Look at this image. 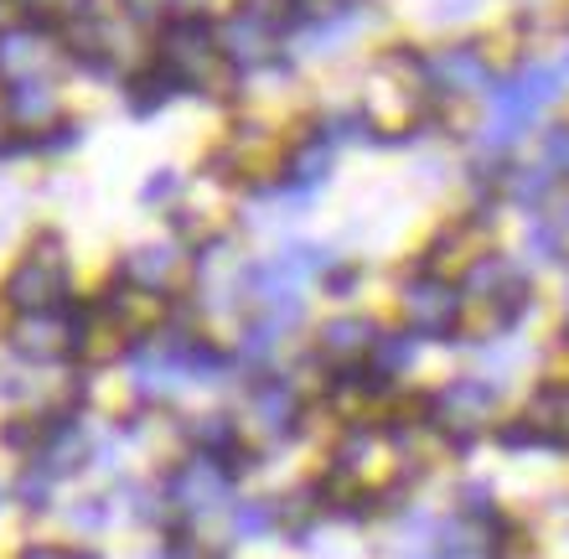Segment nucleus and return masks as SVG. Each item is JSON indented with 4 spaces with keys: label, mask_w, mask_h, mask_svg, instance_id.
I'll return each instance as SVG.
<instances>
[{
    "label": "nucleus",
    "mask_w": 569,
    "mask_h": 559,
    "mask_svg": "<svg viewBox=\"0 0 569 559\" xmlns=\"http://www.w3.org/2000/svg\"><path fill=\"white\" fill-rule=\"evenodd\" d=\"M565 83H569L565 62H543V58H528V62H518L512 73H502L492 89H487V120H481V130H477V151L508 161L512 146L559 104Z\"/></svg>",
    "instance_id": "1"
},
{
    "label": "nucleus",
    "mask_w": 569,
    "mask_h": 559,
    "mask_svg": "<svg viewBox=\"0 0 569 559\" xmlns=\"http://www.w3.org/2000/svg\"><path fill=\"white\" fill-rule=\"evenodd\" d=\"M156 62L177 73L187 93H208L218 73H233L223 58V27L212 21L208 6H171L156 27Z\"/></svg>",
    "instance_id": "2"
},
{
    "label": "nucleus",
    "mask_w": 569,
    "mask_h": 559,
    "mask_svg": "<svg viewBox=\"0 0 569 559\" xmlns=\"http://www.w3.org/2000/svg\"><path fill=\"white\" fill-rule=\"evenodd\" d=\"M156 487H161L166 523H181V529H197V533H202L208 518H223L239 502V471L202 451H181L156 477Z\"/></svg>",
    "instance_id": "3"
},
{
    "label": "nucleus",
    "mask_w": 569,
    "mask_h": 559,
    "mask_svg": "<svg viewBox=\"0 0 569 559\" xmlns=\"http://www.w3.org/2000/svg\"><path fill=\"white\" fill-rule=\"evenodd\" d=\"M239 425L243 436H249V446H254L259 456L280 451V446H290V440L306 430V415H311V405H306V393H300V383L290 373H259V378H243L239 383Z\"/></svg>",
    "instance_id": "4"
},
{
    "label": "nucleus",
    "mask_w": 569,
    "mask_h": 559,
    "mask_svg": "<svg viewBox=\"0 0 569 559\" xmlns=\"http://www.w3.org/2000/svg\"><path fill=\"white\" fill-rule=\"evenodd\" d=\"M0 301L11 306L16 317H31V311H58V306L73 301V264H68V243L62 233H37L27 243V254L11 264L6 286H0Z\"/></svg>",
    "instance_id": "5"
},
{
    "label": "nucleus",
    "mask_w": 569,
    "mask_h": 559,
    "mask_svg": "<svg viewBox=\"0 0 569 559\" xmlns=\"http://www.w3.org/2000/svg\"><path fill=\"white\" fill-rule=\"evenodd\" d=\"M456 286H461L466 306H487V317H492L487 332H497V337H508L512 327L528 317V306H533V280H528V270L512 254H497V249L471 259Z\"/></svg>",
    "instance_id": "6"
},
{
    "label": "nucleus",
    "mask_w": 569,
    "mask_h": 559,
    "mask_svg": "<svg viewBox=\"0 0 569 559\" xmlns=\"http://www.w3.org/2000/svg\"><path fill=\"white\" fill-rule=\"evenodd\" d=\"M399 306H405V327L420 337V342H450L466 321L461 286L440 270H425V264L399 286Z\"/></svg>",
    "instance_id": "7"
},
{
    "label": "nucleus",
    "mask_w": 569,
    "mask_h": 559,
    "mask_svg": "<svg viewBox=\"0 0 569 559\" xmlns=\"http://www.w3.org/2000/svg\"><path fill=\"white\" fill-rule=\"evenodd\" d=\"M497 83L481 42H450L425 52V93L430 99H477Z\"/></svg>",
    "instance_id": "8"
},
{
    "label": "nucleus",
    "mask_w": 569,
    "mask_h": 559,
    "mask_svg": "<svg viewBox=\"0 0 569 559\" xmlns=\"http://www.w3.org/2000/svg\"><path fill=\"white\" fill-rule=\"evenodd\" d=\"M497 405H502V383H492V378H450L446 389H435L425 399L430 425L446 436H471L477 425L492 420Z\"/></svg>",
    "instance_id": "9"
},
{
    "label": "nucleus",
    "mask_w": 569,
    "mask_h": 559,
    "mask_svg": "<svg viewBox=\"0 0 569 559\" xmlns=\"http://www.w3.org/2000/svg\"><path fill=\"white\" fill-rule=\"evenodd\" d=\"M47 31H58L52 16H31L27 27H6L0 31V83L16 89V83H37L52 62V42Z\"/></svg>",
    "instance_id": "10"
},
{
    "label": "nucleus",
    "mask_w": 569,
    "mask_h": 559,
    "mask_svg": "<svg viewBox=\"0 0 569 559\" xmlns=\"http://www.w3.org/2000/svg\"><path fill=\"white\" fill-rule=\"evenodd\" d=\"M378 337H383V327H378L373 317L342 311V317H331L316 327V358H321L331 373H342V368H368Z\"/></svg>",
    "instance_id": "11"
},
{
    "label": "nucleus",
    "mask_w": 569,
    "mask_h": 559,
    "mask_svg": "<svg viewBox=\"0 0 569 559\" xmlns=\"http://www.w3.org/2000/svg\"><path fill=\"white\" fill-rule=\"evenodd\" d=\"M181 270H187V259H181L177 239H150L120 254V286L146 290V296H166L181 280Z\"/></svg>",
    "instance_id": "12"
},
{
    "label": "nucleus",
    "mask_w": 569,
    "mask_h": 559,
    "mask_svg": "<svg viewBox=\"0 0 569 559\" xmlns=\"http://www.w3.org/2000/svg\"><path fill=\"white\" fill-rule=\"evenodd\" d=\"M331 171H337V146L331 140H321L316 130H306V136L284 151V167H280V182H290L296 192L316 197L321 187L331 182Z\"/></svg>",
    "instance_id": "13"
},
{
    "label": "nucleus",
    "mask_w": 569,
    "mask_h": 559,
    "mask_svg": "<svg viewBox=\"0 0 569 559\" xmlns=\"http://www.w3.org/2000/svg\"><path fill=\"white\" fill-rule=\"evenodd\" d=\"M181 93H187V83H181L177 73H166L161 62H150V68H140V73L124 78V109H130L136 120H150V114L171 109Z\"/></svg>",
    "instance_id": "14"
},
{
    "label": "nucleus",
    "mask_w": 569,
    "mask_h": 559,
    "mask_svg": "<svg viewBox=\"0 0 569 559\" xmlns=\"http://www.w3.org/2000/svg\"><path fill=\"white\" fill-rule=\"evenodd\" d=\"M0 114H6L11 124H21V130H31V136H42V130L58 124V93H52L47 78H37V83H16V89H6Z\"/></svg>",
    "instance_id": "15"
},
{
    "label": "nucleus",
    "mask_w": 569,
    "mask_h": 559,
    "mask_svg": "<svg viewBox=\"0 0 569 559\" xmlns=\"http://www.w3.org/2000/svg\"><path fill=\"white\" fill-rule=\"evenodd\" d=\"M228 523V545H259L270 533H284V513H280V498H239L233 508L223 513Z\"/></svg>",
    "instance_id": "16"
},
{
    "label": "nucleus",
    "mask_w": 569,
    "mask_h": 559,
    "mask_svg": "<svg viewBox=\"0 0 569 559\" xmlns=\"http://www.w3.org/2000/svg\"><path fill=\"white\" fill-rule=\"evenodd\" d=\"M337 264V254H331L327 243H311V239H290V243H280L270 254V270L280 274L284 286H296V290H306L311 280H321V274Z\"/></svg>",
    "instance_id": "17"
},
{
    "label": "nucleus",
    "mask_w": 569,
    "mask_h": 559,
    "mask_svg": "<svg viewBox=\"0 0 569 559\" xmlns=\"http://www.w3.org/2000/svg\"><path fill=\"white\" fill-rule=\"evenodd\" d=\"M559 177L555 171H543L539 161H523V167H512L508 161V171H502V187H497V197L502 202H512V208H528V212H539L549 197L559 192Z\"/></svg>",
    "instance_id": "18"
},
{
    "label": "nucleus",
    "mask_w": 569,
    "mask_h": 559,
    "mask_svg": "<svg viewBox=\"0 0 569 559\" xmlns=\"http://www.w3.org/2000/svg\"><path fill=\"white\" fill-rule=\"evenodd\" d=\"M420 363V337L415 332H383L378 337L373 358H368V368H373L383 383H393L399 373H409V368Z\"/></svg>",
    "instance_id": "19"
},
{
    "label": "nucleus",
    "mask_w": 569,
    "mask_h": 559,
    "mask_svg": "<svg viewBox=\"0 0 569 559\" xmlns=\"http://www.w3.org/2000/svg\"><path fill=\"white\" fill-rule=\"evenodd\" d=\"M528 420L569 446V383H543V389H533V399H528Z\"/></svg>",
    "instance_id": "20"
},
{
    "label": "nucleus",
    "mask_w": 569,
    "mask_h": 559,
    "mask_svg": "<svg viewBox=\"0 0 569 559\" xmlns=\"http://www.w3.org/2000/svg\"><path fill=\"white\" fill-rule=\"evenodd\" d=\"M62 518H68V529L73 533H104V529L120 523V508H114L109 492H83V498L68 502V513Z\"/></svg>",
    "instance_id": "21"
},
{
    "label": "nucleus",
    "mask_w": 569,
    "mask_h": 559,
    "mask_svg": "<svg viewBox=\"0 0 569 559\" xmlns=\"http://www.w3.org/2000/svg\"><path fill=\"white\" fill-rule=\"evenodd\" d=\"M52 492H58V477L37 461H27V471L16 477V502L27 508V513H47L52 508Z\"/></svg>",
    "instance_id": "22"
},
{
    "label": "nucleus",
    "mask_w": 569,
    "mask_h": 559,
    "mask_svg": "<svg viewBox=\"0 0 569 559\" xmlns=\"http://www.w3.org/2000/svg\"><path fill=\"white\" fill-rule=\"evenodd\" d=\"M543 171H555L559 182H569V124H549L539 136V156H533Z\"/></svg>",
    "instance_id": "23"
},
{
    "label": "nucleus",
    "mask_w": 569,
    "mask_h": 559,
    "mask_svg": "<svg viewBox=\"0 0 569 559\" xmlns=\"http://www.w3.org/2000/svg\"><path fill=\"white\" fill-rule=\"evenodd\" d=\"M27 146H31V151H42V156L78 151V146H83V124H68V120H58V124H52V130H42V136H31Z\"/></svg>",
    "instance_id": "24"
},
{
    "label": "nucleus",
    "mask_w": 569,
    "mask_h": 559,
    "mask_svg": "<svg viewBox=\"0 0 569 559\" xmlns=\"http://www.w3.org/2000/svg\"><path fill=\"white\" fill-rule=\"evenodd\" d=\"M177 192H181L177 167H156L146 177V187H140V202H146V208H161V202H171Z\"/></svg>",
    "instance_id": "25"
},
{
    "label": "nucleus",
    "mask_w": 569,
    "mask_h": 559,
    "mask_svg": "<svg viewBox=\"0 0 569 559\" xmlns=\"http://www.w3.org/2000/svg\"><path fill=\"white\" fill-rule=\"evenodd\" d=\"M321 286H327L331 296L342 301V296H352V290L362 286V264H358V259H337V264H331V270L321 274Z\"/></svg>",
    "instance_id": "26"
},
{
    "label": "nucleus",
    "mask_w": 569,
    "mask_h": 559,
    "mask_svg": "<svg viewBox=\"0 0 569 559\" xmlns=\"http://www.w3.org/2000/svg\"><path fill=\"white\" fill-rule=\"evenodd\" d=\"M477 6H487V0H430V21L450 27V21H461V16H471Z\"/></svg>",
    "instance_id": "27"
},
{
    "label": "nucleus",
    "mask_w": 569,
    "mask_h": 559,
    "mask_svg": "<svg viewBox=\"0 0 569 559\" xmlns=\"http://www.w3.org/2000/svg\"><path fill=\"white\" fill-rule=\"evenodd\" d=\"M16 559H99L93 549H68V545H27Z\"/></svg>",
    "instance_id": "28"
},
{
    "label": "nucleus",
    "mask_w": 569,
    "mask_h": 559,
    "mask_svg": "<svg viewBox=\"0 0 569 559\" xmlns=\"http://www.w3.org/2000/svg\"><path fill=\"white\" fill-rule=\"evenodd\" d=\"M549 218H555V228H559V233H565V249H569V197H565V202H559L555 212H549Z\"/></svg>",
    "instance_id": "29"
},
{
    "label": "nucleus",
    "mask_w": 569,
    "mask_h": 559,
    "mask_svg": "<svg viewBox=\"0 0 569 559\" xmlns=\"http://www.w3.org/2000/svg\"><path fill=\"white\" fill-rule=\"evenodd\" d=\"M0 233H6V218H0Z\"/></svg>",
    "instance_id": "30"
}]
</instances>
